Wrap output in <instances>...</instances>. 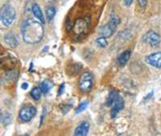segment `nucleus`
<instances>
[{
  "mask_svg": "<svg viewBox=\"0 0 161 136\" xmlns=\"http://www.w3.org/2000/svg\"><path fill=\"white\" fill-rule=\"evenodd\" d=\"M21 33L23 40L27 44H35L40 42L44 34L42 23L40 24L32 19H26L21 26Z\"/></svg>",
  "mask_w": 161,
  "mask_h": 136,
  "instance_id": "obj_1",
  "label": "nucleus"
},
{
  "mask_svg": "<svg viewBox=\"0 0 161 136\" xmlns=\"http://www.w3.org/2000/svg\"><path fill=\"white\" fill-rule=\"evenodd\" d=\"M119 24H120V19L117 15H111L110 22L102 26L99 28V34L102 36L106 37V38L111 36L115 32L116 28Z\"/></svg>",
  "mask_w": 161,
  "mask_h": 136,
  "instance_id": "obj_2",
  "label": "nucleus"
},
{
  "mask_svg": "<svg viewBox=\"0 0 161 136\" xmlns=\"http://www.w3.org/2000/svg\"><path fill=\"white\" fill-rule=\"evenodd\" d=\"M15 18V10L10 4H5L1 8L0 19L3 24L6 27L11 25Z\"/></svg>",
  "mask_w": 161,
  "mask_h": 136,
  "instance_id": "obj_3",
  "label": "nucleus"
},
{
  "mask_svg": "<svg viewBox=\"0 0 161 136\" xmlns=\"http://www.w3.org/2000/svg\"><path fill=\"white\" fill-rule=\"evenodd\" d=\"M93 85V77L90 73L86 72L79 80V88L82 93H89Z\"/></svg>",
  "mask_w": 161,
  "mask_h": 136,
  "instance_id": "obj_4",
  "label": "nucleus"
},
{
  "mask_svg": "<svg viewBox=\"0 0 161 136\" xmlns=\"http://www.w3.org/2000/svg\"><path fill=\"white\" fill-rule=\"evenodd\" d=\"M90 26V22L85 19H77L73 27V33L76 35H82L87 32Z\"/></svg>",
  "mask_w": 161,
  "mask_h": 136,
  "instance_id": "obj_5",
  "label": "nucleus"
},
{
  "mask_svg": "<svg viewBox=\"0 0 161 136\" xmlns=\"http://www.w3.org/2000/svg\"><path fill=\"white\" fill-rule=\"evenodd\" d=\"M36 114V109L35 106H26L23 107L20 110L19 116V118L22 121L28 122H30L35 117Z\"/></svg>",
  "mask_w": 161,
  "mask_h": 136,
  "instance_id": "obj_6",
  "label": "nucleus"
},
{
  "mask_svg": "<svg viewBox=\"0 0 161 136\" xmlns=\"http://www.w3.org/2000/svg\"><path fill=\"white\" fill-rule=\"evenodd\" d=\"M17 63V59L8 52H4L1 55V67L6 70L11 69Z\"/></svg>",
  "mask_w": 161,
  "mask_h": 136,
  "instance_id": "obj_7",
  "label": "nucleus"
},
{
  "mask_svg": "<svg viewBox=\"0 0 161 136\" xmlns=\"http://www.w3.org/2000/svg\"><path fill=\"white\" fill-rule=\"evenodd\" d=\"M143 41L149 44L152 47H158L160 44V35L154 31H147L143 38Z\"/></svg>",
  "mask_w": 161,
  "mask_h": 136,
  "instance_id": "obj_8",
  "label": "nucleus"
},
{
  "mask_svg": "<svg viewBox=\"0 0 161 136\" xmlns=\"http://www.w3.org/2000/svg\"><path fill=\"white\" fill-rule=\"evenodd\" d=\"M146 62L155 68H161V52H157L155 53L147 56L145 59Z\"/></svg>",
  "mask_w": 161,
  "mask_h": 136,
  "instance_id": "obj_9",
  "label": "nucleus"
},
{
  "mask_svg": "<svg viewBox=\"0 0 161 136\" xmlns=\"http://www.w3.org/2000/svg\"><path fill=\"white\" fill-rule=\"evenodd\" d=\"M90 125L88 122H82L76 128L75 131H74V135L76 136H86L88 134L89 131H90Z\"/></svg>",
  "mask_w": 161,
  "mask_h": 136,
  "instance_id": "obj_10",
  "label": "nucleus"
},
{
  "mask_svg": "<svg viewBox=\"0 0 161 136\" xmlns=\"http://www.w3.org/2000/svg\"><path fill=\"white\" fill-rule=\"evenodd\" d=\"M123 107H124V101H123V98L119 97L117 101H116L115 102H114V104L113 108L111 109V112H110L111 118H115L116 117H117L118 114H119V113L123 110Z\"/></svg>",
  "mask_w": 161,
  "mask_h": 136,
  "instance_id": "obj_11",
  "label": "nucleus"
},
{
  "mask_svg": "<svg viewBox=\"0 0 161 136\" xmlns=\"http://www.w3.org/2000/svg\"><path fill=\"white\" fill-rule=\"evenodd\" d=\"M31 10H32L33 15H35V17L36 19H38L39 21L42 23V24H45V19H44V16L43 15V12L40 9V6L37 3H34L32 5V8H31Z\"/></svg>",
  "mask_w": 161,
  "mask_h": 136,
  "instance_id": "obj_12",
  "label": "nucleus"
},
{
  "mask_svg": "<svg viewBox=\"0 0 161 136\" xmlns=\"http://www.w3.org/2000/svg\"><path fill=\"white\" fill-rule=\"evenodd\" d=\"M4 41L11 48H15L18 45V41L15 38V35L11 32H8L4 35Z\"/></svg>",
  "mask_w": 161,
  "mask_h": 136,
  "instance_id": "obj_13",
  "label": "nucleus"
},
{
  "mask_svg": "<svg viewBox=\"0 0 161 136\" xmlns=\"http://www.w3.org/2000/svg\"><path fill=\"white\" fill-rule=\"evenodd\" d=\"M39 86H40V90H41L43 94H46L51 91V90L53 88L54 85H53V83L52 82V81H50L48 79H46L44 80L42 82L40 83Z\"/></svg>",
  "mask_w": 161,
  "mask_h": 136,
  "instance_id": "obj_14",
  "label": "nucleus"
},
{
  "mask_svg": "<svg viewBox=\"0 0 161 136\" xmlns=\"http://www.w3.org/2000/svg\"><path fill=\"white\" fill-rule=\"evenodd\" d=\"M119 94L116 90H110V93H109V95H108V98L106 99V106H111L112 105L114 104L117 99L119 98Z\"/></svg>",
  "mask_w": 161,
  "mask_h": 136,
  "instance_id": "obj_15",
  "label": "nucleus"
},
{
  "mask_svg": "<svg viewBox=\"0 0 161 136\" xmlns=\"http://www.w3.org/2000/svg\"><path fill=\"white\" fill-rule=\"evenodd\" d=\"M130 50H126L123 52V53H121L119 57V64L121 67L125 66V64L127 63V61H129V58H130Z\"/></svg>",
  "mask_w": 161,
  "mask_h": 136,
  "instance_id": "obj_16",
  "label": "nucleus"
},
{
  "mask_svg": "<svg viewBox=\"0 0 161 136\" xmlns=\"http://www.w3.org/2000/svg\"><path fill=\"white\" fill-rule=\"evenodd\" d=\"M56 15V9L53 7H48L46 9V18L48 19V22L53 19L54 18Z\"/></svg>",
  "mask_w": 161,
  "mask_h": 136,
  "instance_id": "obj_17",
  "label": "nucleus"
},
{
  "mask_svg": "<svg viewBox=\"0 0 161 136\" xmlns=\"http://www.w3.org/2000/svg\"><path fill=\"white\" fill-rule=\"evenodd\" d=\"M41 94H42V91H41V90H40V86L34 87V88L32 89V90L31 91V98L35 100L40 99V96H41Z\"/></svg>",
  "mask_w": 161,
  "mask_h": 136,
  "instance_id": "obj_18",
  "label": "nucleus"
},
{
  "mask_svg": "<svg viewBox=\"0 0 161 136\" xmlns=\"http://www.w3.org/2000/svg\"><path fill=\"white\" fill-rule=\"evenodd\" d=\"M88 104L89 102L87 101H82V102L79 105V106L77 107V110H76V114H80V113H81L82 111H84L87 108V106H88Z\"/></svg>",
  "mask_w": 161,
  "mask_h": 136,
  "instance_id": "obj_19",
  "label": "nucleus"
},
{
  "mask_svg": "<svg viewBox=\"0 0 161 136\" xmlns=\"http://www.w3.org/2000/svg\"><path fill=\"white\" fill-rule=\"evenodd\" d=\"M96 43L101 48H105V47L107 45V41L106 40V37H100V38H97V41H96Z\"/></svg>",
  "mask_w": 161,
  "mask_h": 136,
  "instance_id": "obj_20",
  "label": "nucleus"
},
{
  "mask_svg": "<svg viewBox=\"0 0 161 136\" xmlns=\"http://www.w3.org/2000/svg\"><path fill=\"white\" fill-rule=\"evenodd\" d=\"M2 122L4 126H7L11 122V114H7L5 116L2 115Z\"/></svg>",
  "mask_w": 161,
  "mask_h": 136,
  "instance_id": "obj_21",
  "label": "nucleus"
},
{
  "mask_svg": "<svg viewBox=\"0 0 161 136\" xmlns=\"http://www.w3.org/2000/svg\"><path fill=\"white\" fill-rule=\"evenodd\" d=\"M72 107V105H67V104H64V105L60 106V110L62 111L63 114H66L70 110V108Z\"/></svg>",
  "mask_w": 161,
  "mask_h": 136,
  "instance_id": "obj_22",
  "label": "nucleus"
},
{
  "mask_svg": "<svg viewBox=\"0 0 161 136\" xmlns=\"http://www.w3.org/2000/svg\"><path fill=\"white\" fill-rule=\"evenodd\" d=\"M64 87H65L64 84H62V85L60 86V89H59V90H58V95L59 96H60L61 94H63V93L64 92Z\"/></svg>",
  "mask_w": 161,
  "mask_h": 136,
  "instance_id": "obj_23",
  "label": "nucleus"
},
{
  "mask_svg": "<svg viewBox=\"0 0 161 136\" xmlns=\"http://www.w3.org/2000/svg\"><path fill=\"white\" fill-rule=\"evenodd\" d=\"M139 4L141 8H145L147 5V0H139Z\"/></svg>",
  "mask_w": 161,
  "mask_h": 136,
  "instance_id": "obj_24",
  "label": "nucleus"
},
{
  "mask_svg": "<svg viewBox=\"0 0 161 136\" xmlns=\"http://www.w3.org/2000/svg\"><path fill=\"white\" fill-rule=\"evenodd\" d=\"M21 88H22L23 90H27V89L28 88V84L27 82L23 83L22 85H21Z\"/></svg>",
  "mask_w": 161,
  "mask_h": 136,
  "instance_id": "obj_25",
  "label": "nucleus"
},
{
  "mask_svg": "<svg viewBox=\"0 0 161 136\" xmlns=\"http://www.w3.org/2000/svg\"><path fill=\"white\" fill-rule=\"evenodd\" d=\"M124 2L126 6H130L132 3V2H133V0H124Z\"/></svg>",
  "mask_w": 161,
  "mask_h": 136,
  "instance_id": "obj_26",
  "label": "nucleus"
}]
</instances>
